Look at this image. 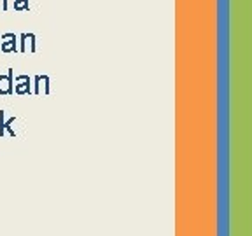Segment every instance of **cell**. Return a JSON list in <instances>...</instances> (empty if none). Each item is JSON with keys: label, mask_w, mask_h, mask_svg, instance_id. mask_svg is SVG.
<instances>
[{"label": "cell", "mask_w": 252, "mask_h": 236, "mask_svg": "<svg viewBox=\"0 0 252 236\" xmlns=\"http://www.w3.org/2000/svg\"><path fill=\"white\" fill-rule=\"evenodd\" d=\"M2 39H5V42L2 44L4 51H16V35L14 33H4Z\"/></svg>", "instance_id": "6da1fadb"}, {"label": "cell", "mask_w": 252, "mask_h": 236, "mask_svg": "<svg viewBox=\"0 0 252 236\" xmlns=\"http://www.w3.org/2000/svg\"><path fill=\"white\" fill-rule=\"evenodd\" d=\"M9 84H11V74L7 77H0V91L2 93H11V89L7 88Z\"/></svg>", "instance_id": "7a4b0ae2"}, {"label": "cell", "mask_w": 252, "mask_h": 236, "mask_svg": "<svg viewBox=\"0 0 252 236\" xmlns=\"http://www.w3.org/2000/svg\"><path fill=\"white\" fill-rule=\"evenodd\" d=\"M14 9L16 11H30V4H28V0H14Z\"/></svg>", "instance_id": "3957f363"}, {"label": "cell", "mask_w": 252, "mask_h": 236, "mask_svg": "<svg viewBox=\"0 0 252 236\" xmlns=\"http://www.w3.org/2000/svg\"><path fill=\"white\" fill-rule=\"evenodd\" d=\"M9 4H7V0H2V11H7Z\"/></svg>", "instance_id": "277c9868"}]
</instances>
